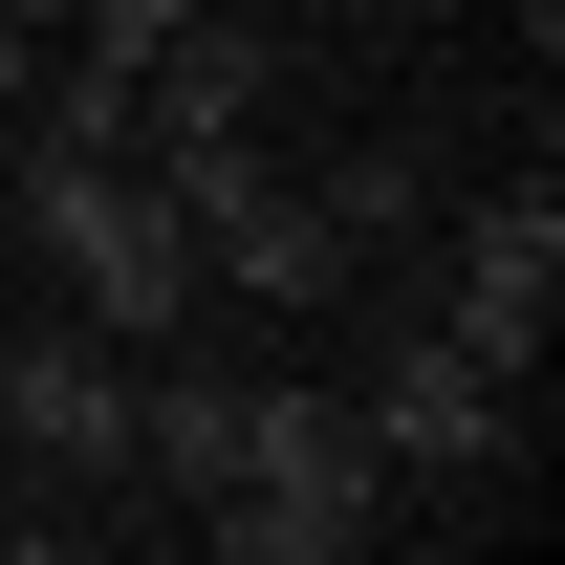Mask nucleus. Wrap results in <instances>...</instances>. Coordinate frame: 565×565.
I'll return each instance as SVG.
<instances>
[{"label": "nucleus", "instance_id": "f257e3e1", "mask_svg": "<svg viewBox=\"0 0 565 565\" xmlns=\"http://www.w3.org/2000/svg\"><path fill=\"white\" fill-rule=\"evenodd\" d=\"M22 239L66 262V327H109V349H152V327L196 305V217H174L152 152H66V174H22Z\"/></svg>", "mask_w": 565, "mask_h": 565}, {"label": "nucleus", "instance_id": "f03ea898", "mask_svg": "<svg viewBox=\"0 0 565 565\" xmlns=\"http://www.w3.org/2000/svg\"><path fill=\"white\" fill-rule=\"evenodd\" d=\"M349 414H370V457H392V479H479V457H522V370H479V349H435V327H414Z\"/></svg>", "mask_w": 565, "mask_h": 565}, {"label": "nucleus", "instance_id": "7ed1b4c3", "mask_svg": "<svg viewBox=\"0 0 565 565\" xmlns=\"http://www.w3.org/2000/svg\"><path fill=\"white\" fill-rule=\"evenodd\" d=\"M544 327H565V196L522 174V196L457 239V305H435V349H479V370H544Z\"/></svg>", "mask_w": 565, "mask_h": 565}, {"label": "nucleus", "instance_id": "20e7f679", "mask_svg": "<svg viewBox=\"0 0 565 565\" xmlns=\"http://www.w3.org/2000/svg\"><path fill=\"white\" fill-rule=\"evenodd\" d=\"M0 435H22V457H131V349H109V327H22V349H0Z\"/></svg>", "mask_w": 565, "mask_h": 565}, {"label": "nucleus", "instance_id": "39448f33", "mask_svg": "<svg viewBox=\"0 0 565 565\" xmlns=\"http://www.w3.org/2000/svg\"><path fill=\"white\" fill-rule=\"evenodd\" d=\"M349 522L370 500H327V479H217V565H349Z\"/></svg>", "mask_w": 565, "mask_h": 565}, {"label": "nucleus", "instance_id": "423d86ee", "mask_svg": "<svg viewBox=\"0 0 565 565\" xmlns=\"http://www.w3.org/2000/svg\"><path fill=\"white\" fill-rule=\"evenodd\" d=\"M66 152H131V66H87V44L22 87V174H66Z\"/></svg>", "mask_w": 565, "mask_h": 565}, {"label": "nucleus", "instance_id": "0eeeda50", "mask_svg": "<svg viewBox=\"0 0 565 565\" xmlns=\"http://www.w3.org/2000/svg\"><path fill=\"white\" fill-rule=\"evenodd\" d=\"M0 44H66V0H0Z\"/></svg>", "mask_w": 565, "mask_h": 565}, {"label": "nucleus", "instance_id": "6e6552de", "mask_svg": "<svg viewBox=\"0 0 565 565\" xmlns=\"http://www.w3.org/2000/svg\"><path fill=\"white\" fill-rule=\"evenodd\" d=\"M0 565H87V544H66V522H22V544H0Z\"/></svg>", "mask_w": 565, "mask_h": 565}]
</instances>
